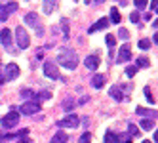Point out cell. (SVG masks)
Returning <instances> with one entry per match:
<instances>
[{
	"instance_id": "obj_1",
	"label": "cell",
	"mask_w": 158,
	"mask_h": 143,
	"mask_svg": "<svg viewBox=\"0 0 158 143\" xmlns=\"http://www.w3.org/2000/svg\"><path fill=\"white\" fill-rule=\"evenodd\" d=\"M57 61L69 71H74L78 67V56H76V52L73 48H63L59 52V56H57Z\"/></svg>"
},
{
	"instance_id": "obj_2",
	"label": "cell",
	"mask_w": 158,
	"mask_h": 143,
	"mask_svg": "<svg viewBox=\"0 0 158 143\" xmlns=\"http://www.w3.org/2000/svg\"><path fill=\"white\" fill-rule=\"evenodd\" d=\"M25 23L31 25V27H35V31H36V35H38V36H44V25H42L40 17H38L35 12H29V14L25 15Z\"/></svg>"
},
{
	"instance_id": "obj_3",
	"label": "cell",
	"mask_w": 158,
	"mask_h": 143,
	"mask_svg": "<svg viewBox=\"0 0 158 143\" xmlns=\"http://www.w3.org/2000/svg\"><path fill=\"white\" fill-rule=\"evenodd\" d=\"M15 42H17V46L21 50H27L31 46V36H29V32L25 31V27H17L15 29Z\"/></svg>"
},
{
	"instance_id": "obj_4",
	"label": "cell",
	"mask_w": 158,
	"mask_h": 143,
	"mask_svg": "<svg viewBox=\"0 0 158 143\" xmlns=\"http://www.w3.org/2000/svg\"><path fill=\"white\" fill-rule=\"evenodd\" d=\"M17 122H19V113L15 111V109H12L8 115H4L2 116V128H15L17 126Z\"/></svg>"
},
{
	"instance_id": "obj_5",
	"label": "cell",
	"mask_w": 158,
	"mask_h": 143,
	"mask_svg": "<svg viewBox=\"0 0 158 143\" xmlns=\"http://www.w3.org/2000/svg\"><path fill=\"white\" fill-rule=\"evenodd\" d=\"M38 111H40V103H38V101H35V99L25 101L23 105L19 107V113H21V115H27V116H31V115H36Z\"/></svg>"
},
{
	"instance_id": "obj_6",
	"label": "cell",
	"mask_w": 158,
	"mask_h": 143,
	"mask_svg": "<svg viewBox=\"0 0 158 143\" xmlns=\"http://www.w3.org/2000/svg\"><path fill=\"white\" fill-rule=\"evenodd\" d=\"M44 74H46L48 78H52V80H59L61 78L59 69H57V65H55L53 61H46V63H44Z\"/></svg>"
},
{
	"instance_id": "obj_7",
	"label": "cell",
	"mask_w": 158,
	"mask_h": 143,
	"mask_svg": "<svg viewBox=\"0 0 158 143\" xmlns=\"http://www.w3.org/2000/svg\"><path fill=\"white\" fill-rule=\"evenodd\" d=\"M17 76H19V67L15 63H8L6 69H4V78L6 80H15Z\"/></svg>"
},
{
	"instance_id": "obj_8",
	"label": "cell",
	"mask_w": 158,
	"mask_h": 143,
	"mask_svg": "<svg viewBox=\"0 0 158 143\" xmlns=\"http://www.w3.org/2000/svg\"><path fill=\"white\" fill-rule=\"evenodd\" d=\"M78 124H80V120H78V116H74V115H69V116H65L63 120L57 122V126H61V128H76Z\"/></svg>"
},
{
	"instance_id": "obj_9",
	"label": "cell",
	"mask_w": 158,
	"mask_h": 143,
	"mask_svg": "<svg viewBox=\"0 0 158 143\" xmlns=\"http://www.w3.org/2000/svg\"><path fill=\"white\" fill-rule=\"evenodd\" d=\"M17 12V2H10V4H2L0 6V19H8L10 14Z\"/></svg>"
},
{
	"instance_id": "obj_10",
	"label": "cell",
	"mask_w": 158,
	"mask_h": 143,
	"mask_svg": "<svg viewBox=\"0 0 158 143\" xmlns=\"http://www.w3.org/2000/svg\"><path fill=\"white\" fill-rule=\"evenodd\" d=\"M130 57H131V50H130L128 44H124L118 52V56H116V63H126V61H130Z\"/></svg>"
},
{
	"instance_id": "obj_11",
	"label": "cell",
	"mask_w": 158,
	"mask_h": 143,
	"mask_svg": "<svg viewBox=\"0 0 158 143\" xmlns=\"http://www.w3.org/2000/svg\"><path fill=\"white\" fill-rule=\"evenodd\" d=\"M109 23H110L109 17H101L97 23H94L92 27L88 29V32H89V35H94V32H97V31H103V29H107V27H109Z\"/></svg>"
},
{
	"instance_id": "obj_12",
	"label": "cell",
	"mask_w": 158,
	"mask_h": 143,
	"mask_svg": "<svg viewBox=\"0 0 158 143\" xmlns=\"http://www.w3.org/2000/svg\"><path fill=\"white\" fill-rule=\"evenodd\" d=\"M84 65H86V69L95 71V69L99 67V57H97V56H88L86 61H84Z\"/></svg>"
},
{
	"instance_id": "obj_13",
	"label": "cell",
	"mask_w": 158,
	"mask_h": 143,
	"mask_svg": "<svg viewBox=\"0 0 158 143\" xmlns=\"http://www.w3.org/2000/svg\"><path fill=\"white\" fill-rule=\"evenodd\" d=\"M0 42H2L4 46H12V31L2 29V32H0Z\"/></svg>"
},
{
	"instance_id": "obj_14",
	"label": "cell",
	"mask_w": 158,
	"mask_h": 143,
	"mask_svg": "<svg viewBox=\"0 0 158 143\" xmlns=\"http://www.w3.org/2000/svg\"><path fill=\"white\" fill-rule=\"evenodd\" d=\"M92 86L95 88V90H99V88H103L105 86V74H94L92 76Z\"/></svg>"
},
{
	"instance_id": "obj_15",
	"label": "cell",
	"mask_w": 158,
	"mask_h": 143,
	"mask_svg": "<svg viewBox=\"0 0 158 143\" xmlns=\"http://www.w3.org/2000/svg\"><path fill=\"white\" fill-rule=\"evenodd\" d=\"M52 97V92H48V90H42V92H38V94H32L31 95V99H35V101H44V99H50Z\"/></svg>"
},
{
	"instance_id": "obj_16",
	"label": "cell",
	"mask_w": 158,
	"mask_h": 143,
	"mask_svg": "<svg viewBox=\"0 0 158 143\" xmlns=\"http://www.w3.org/2000/svg\"><path fill=\"white\" fill-rule=\"evenodd\" d=\"M109 94H110L112 99H116V101H122V99H124V94L120 92V88H118V86H112L110 90H109Z\"/></svg>"
},
{
	"instance_id": "obj_17",
	"label": "cell",
	"mask_w": 158,
	"mask_h": 143,
	"mask_svg": "<svg viewBox=\"0 0 158 143\" xmlns=\"http://www.w3.org/2000/svg\"><path fill=\"white\" fill-rule=\"evenodd\" d=\"M61 107L65 109L67 113H71V111H73V109H74L76 105H74V99H73V97H65V99L61 101Z\"/></svg>"
},
{
	"instance_id": "obj_18",
	"label": "cell",
	"mask_w": 158,
	"mask_h": 143,
	"mask_svg": "<svg viewBox=\"0 0 158 143\" xmlns=\"http://www.w3.org/2000/svg\"><path fill=\"white\" fill-rule=\"evenodd\" d=\"M42 10H44V14H48V15H50L53 10H55V0H44Z\"/></svg>"
},
{
	"instance_id": "obj_19",
	"label": "cell",
	"mask_w": 158,
	"mask_h": 143,
	"mask_svg": "<svg viewBox=\"0 0 158 143\" xmlns=\"http://www.w3.org/2000/svg\"><path fill=\"white\" fill-rule=\"evenodd\" d=\"M135 113L141 115V116H154V118H156V111H152V109H143V107H137V109H135Z\"/></svg>"
},
{
	"instance_id": "obj_20",
	"label": "cell",
	"mask_w": 158,
	"mask_h": 143,
	"mask_svg": "<svg viewBox=\"0 0 158 143\" xmlns=\"http://www.w3.org/2000/svg\"><path fill=\"white\" fill-rule=\"evenodd\" d=\"M110 23H120V12H118V8H110Z\"/></svg>"
},
{
	"instance_id": "obj_21",
	"label": "cell",
	"mask_w": 158,
	"mask_h": 143,
	"mask_svg": "<svg viewBox=\"0 0 158 143\" xmlns=\"http://www.w3.org/2000/svg\"><path fill=\"white\" fill-rule=\"evenodd\" d=\"M103 141H105V143H116V141H118V136L114 134V132H107L105 137H103Z\"/></svg>"
},
{
	"instance_id": "obj_22",
	"label": "cell",
	"mask_w": 158,
	"mask_h": 143,
	"mask_svg": "<svg viewBox=\"0 0 158 143\" xmlns=\"http://www.w3.org/2000/svg\"><path fill=\"white\" fill-rule=\"evenodd\" d=\"M65 143L67 141V134H65V132H57V134H55L53 137H52V143Z\"/></svg>"
},
{
	"instance_id": "obj_23",
	"label": "cell",
	"mask_w": 158,
	"mask_h": 143,
	"mask_svg": "<svg viewBox=\"0 0 158 143\" xmlns=\"http://www.w3.org/2000/svg\"><path fill=\"white\" fill-rule=\"evenodd\" d=\"M139 124H141V128H143V130H152V128H154V122H152L151 118H143Z\"/></svg>"
},
{
	"instance_id": "obj_24",
	"label": "cell",
	"mask_w": 158,
	"mask_h": 143,
	"mask_svg": "<svg viewBox=\"0 0 158 143\" xmlns=\"http://www.w3.org/2000/svg\"><path fill=\"white\" fill-rule=\"evenodd\" d=\"M105 42H107V46H109V52H112V48H114V44H116V38L112 36V35H107Z\"/></svg>"
},
{
	"instance_id": "obj_25",
	"label": "cell",
	"mask_w": 158,
	"mask_h": 143,
	"mask_svg": "<svg viewBox=\"0 0 158 143\" xmlns=\"http://www.w3.org/2000/svg\"><path fill=\"white\" fill-rule=\"evenodd\" d=\"M61 27H63V36L69 38V19H61Z\"/></svg>"
},
{
	"instance_id": "obj_26",
	"label": "cell",
	"mask_w": 158,
	"mask_h": 143,
	"mask_svg": "<svg viewBox=\"0 0 158 143\" xmlns=\"http://www.w3.org/2000/svg\"><path fill=\"white\" fill-rule=\"evenodd\" d=\"M128 134H130L131 137H135V136H139V128L135 126V124H128Z\"/></svg>"
},
{
	"instance_id": "obj_27",
	"label": "cell",
	"mask_w": 158,
	"mask_h": 143,
	"mask_svg": "<svg viewBox=\"0 0 158 143\" xmlns=\"http://www.w3.org/2000/svg\"><path fill=\"white\" fill-rule=\"evenodd\" d=\"M143 92H145L147 101H149L151 105H154V97H152V94H151V88H149V86H145V90H143Z\"/></svg>"
},
{
	"instance_id": "obj_28",
	"label": "cell",
	"mask_w": 158,
	"mask_h": 143,
	"mask_svg": "<svg viewBox=\"0 0 158 143\" xmlns=\"http://www.w3.org/2000/svg\"><path fill=\"white\" fill-rule=\"evenodd\" d=\"M135 67H149V59H147V57H139L137 61H135Z\"/></svg>"
},
{
	"instance_id": "obj_29",
	"label": "cell",
	"mask_w": 158,
	"mask_h": 143,
	"mask_svg": "<svg viewBox=\"0 0 158 143\" xmlns=\"http://www.w3.org/2000/svg\"><path fill=\"white\" fill-rule=\"evenodd\" d=\"M137 46H139L141 50H149V48H151V40H147V38H141Z\"/></svg>"
},
{
	"instance_id": "obj_30",
	"label": "cell",
	"mask_w": 158,
	"mask_h": 143,
	"mask_svg": "<svg viewBox=\"0 0 158 143\" xmlns=\"http://www.w3.org/2000/svg\"><path fill=\"white\" fill-rule=\"evenodd\" d=\"M118 38H120V40H130V32H128L126 29H120V31H118Z\"/></svg>"
},
{
	"instance_id": "obj_31",
	"label": "cell",
	"mask_w": 158,
	"mask_h": 143,
	"mask_svg": "<svg viewBox=\"0 0 158 143\" xmlns=\"http://www.w3.org/2000/svg\"><path fill=\"white\" fill-rule=\"evenodd\" d=\"M135 73H137V67H133V65H128L126 67V74L128 76H135Z\"/></svg>"
},
{
	"instance_id": "obj_32",
	"label": "cell",
	"mask_w": 158,
	"mask_h": 143,
	"mask_svg": "<svg viewBox=\"0 0 158 143\" xmlns=\"http://www.w3.org/2000/svg\"><path fill=\"white\" fill-rule=\"evenodd\" d=\"M130 21H131V23H139V10L133 12V14H130Z\"/></svg>"
},
{
	"instance_id": "obj_33",
	"label": "cell",
	"mask_w": 158,
	"mask_h": 143,
	"mask_svg": "<svg viewBox=\"0 0 158 143\" xmlns=\"http://www.w3.org/2000/svg\"><path fill=\"white\" fill-rule=\"evenodd\" d=\"M133 4H135V8H137V10H143L147 6V0H133Z\"/></svg>"
},
{
	"instance_id": "obj_34",
	"label": "cell",
	"mask_w": 158,
	"mask_h": 143,
	"mask_svg": "<svg viewBox=\"0 0 158 143\" xmlns=\"http://www.w3.org/2000/svg\"><path fill=\"white\" fill-rule=\"evenodd\" d=\"M31 95H32V90H29V88H25V90H21V97H25V99H29Z\"/></svg>"
},
{
	"instance_id": "obj_35",
	"label": "cell",
	"mask_w": 158,
	"mask_h": 143,
	"mask_svg": "<svg viewBox=\"0 0 158 143\" xmlns=\"http://www.w3.org/2000/svg\"><path fill=\"white\" fill-rule=\"evenodd\" d=\"M89 139H92V134H89V132H86V134H82V137H80V141H82V143H88Z\"/></svg>"
},
{
	"instance_id": "obj_36",
	"label": "cell",
	"mask_w": 158,
	"mask_h": 143,
	"mask_svg": "<svg viewBox=\"0 0 158 143\" xmlns=\"http://www.w3.org/2000/svg\"><path fill=\"white\" fill-rule=\"evenodd\" d=\"M151 10H152L154 15H156V12H158V4H156V0H152V2H151Z\"/></svg>"
},
{
	"instance_id": "obj_37",
	"label": "cell",
	"mask_w": 158,
	"mask_h": 143,
	"mask_svg": "<svg viewBox=\"0 0 158 143\" xmlns=\"http://www.w3.org/2000/svg\"><path fill=\"white\" fill-rule=\"evenodd\" d=\"M4 82H6V78H4V76H2V74H0V86H2Z\"/></svg>"
}]
</instances>
